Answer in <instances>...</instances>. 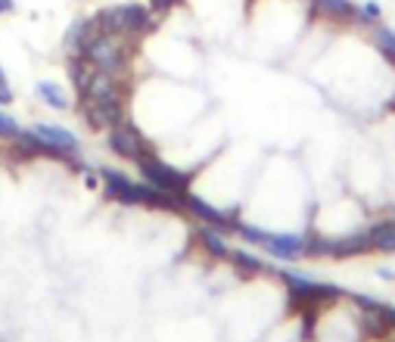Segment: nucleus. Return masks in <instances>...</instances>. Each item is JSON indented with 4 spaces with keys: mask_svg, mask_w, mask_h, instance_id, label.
I'll use <instances>...</instances> for the list:
<instances>
[{
    "mask_svg": "<svg viewBox=\"0 0 395 342\" xmlns=\"http://www.w3.org/2000/svg\"><path fill=\"white\" fill-rule=\"evenodd\" d=\"M81 56H87L97 69L112 72V75H119V78L128 66V53H125V44L119 40V34H100V32L91 34L84 50H81Z\"/></svg>",
    "mask_w": 395,
    "mask_h": 342,
    "instance_id": "nucleus-1",
    "label": "nucleus"
},
{
    "mask_svg": "<svg viewBox=\"0 0 395 342\" xmlns=\"http://www.w3.org/2000/svg\"><path fill=\"white\" fill-rule=\"evenodd\" d=\"M137 165H141V175H143V181H147L149 187L165 190V193H187L190 178L184 175V171H178V168L165 165L162 159H156L153 153L141 156V159H137Z\"/></svg>",
    "mask_w": 395,
    "mask_h": 342,
    "instance_id": "nucleus-2",
    "label": "nucleus"
},
{
    "mask_svg": "<svg viewBox=\"0 0 395 342\" xmlns=\"http://www.w3.org/2000/svg\"><path fill=\"white\" fill-rule=\"evenodd\" d=\"M109 149H112L115 156H121V159H134L137 162L141 156L149 153V143L134 125L121 121V125H115L112 131H109Z\"/></svg>",
    "mask_w": 395,
    "mask_h": 342,
    "instance_id": "nucleus-3",
    "label": "nucleus"
},
{
    "mask_svg": "<svg viewBox=\"0 0 395 342\" xmlns=\"http://www.w3.org/2000/svg\"><path fill=\"white\" fill-rule=\"evenodd\" d=\"M81 112H84L87 125L94 131H112L115 125L125 121V106L121 100H106V103H81Z\"/></svg>",
    "mask_w": 395,
    "mask_h": 342,
    "instance_id": "nucleus-4",
    "label": "nucleus"
},
{
    "mask_svg": "<svg viewBox=\"0 0 395 342\" xmlns=\"http://www.w3.org/2000/svg\"><path fill=\"white\" fill-rule=\"evenodd\" d=\"M106 100H121V81H119V75L97 69L91 84H87V90L78 97V103H106Z\"/></svg>",
    "mask_w": 395,
    "mask_h": 342,
    "instance_id": "nucleus-5",
    "label": "nucleus"
},
{
    "mask_svg": "<svg viewBox=\"0 0 395 342\" xmlns=\"http://www.w3.org/2000/svg\"><path fill=\"white\" fill-rule=\"evenodd\" d=\"M103 184H106L109 199H119L121 206H141V184H134L131 178H125L121 171L103 168Z\"/></svg>",
    "mask_w": 395,
    "mask_h": 342,
    "instance_id": "nucleus-6",
    "label": "nucleus"
},
{
    "mask_svg": "<svg viewBox=\"0 0 395 342\" xmlns=\"http://www.w3.org/2000/svg\"><path fill=\"white\" fill-rule=\"evenodd\" d=\"M184 208H190L200 221H206V224H212V228H218V230H237V212H218V208H212L206 199H200V196H184Z\"/></svg>",
    "mask_w": 395,
    "mask_h": 342,
    "instance_id": "nucleus-7",
    "label": "nucleus"
},
{
    "mask_svg": "<svg viewBox=\"0 0 395 342\" xmlns=\"http://www.w3.org/2000/svg\"><path fill=\"white\" fill-rule=\"evenodd\" d=\"M261 246L268 249L271 255H277V258H299V255H305V236H296V234H265V240H261Z\"/></svg>",
    "mask_w": 395,
    "mask_h": 342,
    "instance_id": "nucleus-8",
    "label": "nucleus"
},
{
    "mask_svg": "<svg viewBox=\"0 0 395 342\" xmlns=\"http://www.w3.org/2000/svg\"><path fill=\"white\" fill-rule=\"evenodd\" d=\"M34 131H38L53 149L69 153V156H78V137H75L72 131H66V127H60V125H34Z\"/></svg>",
    "mask_w": 395,
    "mask_h": 342,
    "instance_id": "nucleus-9",
    "label": "nucleus"
},
{
    "mask_svg": "<svg viewBox=\"0 0 395 342\" xmlns=\"http://www.w3.org/2000/svg\"><path fill=\"white\" fill-rule=\"evenodd\" d=\"M91 34H97L94 19H84V16H81V19H75L72 25L66 28V38H62V47H66L69 53H81Z\"/></svg>",
    "mask_w": 395,
    "mask_h": 342,
    "instance_id": "nucleus-10",
    "label": "nucleus"
},
{
    "mask_svg": "<svg viewBox=\"0 0 395 342\" xmlns=\"http://www.w3.org/2000/svg\"><path fill=\"white\" fill-rule=\"evenodd\" d=\"M368 249H374V240H370L368 230H364V234L336 236V240H333V255H336V258H346V255H361V252H368Z\"/></svg>",
    "mask_w": 395,
    "mask_h": 342,
    "instance_id": "nucleus-11",
    "label": "nucleus"
},
{
    "mask_svg": "<svg viewBox=\"0 0 395 342\" xmlns=\"http://www.w3.org/2000/svg\"><path fill=\"white\" fill-rule=\"evenodd\" d=\"M94 72H97V66L87 60V56H81V53L72 56V62H69V78H72L78 97L87 90V84H91V78H94Z\"/></svg>",
    "mask_w": 395,
    "mask_h": 342,
    "instance_id": "nucleus-12",
    "label": "nucleus"
},
{
    "mask_svg": "<svg viewBox=\"0 0 395 342\" xmlns=\"http://www.w3.org/2000/svg\"><path fill=\"white\" fill-rule=\"evenodd\" d=\"M121 22H125V34H143L149 28V10H143L141 3H125Z\"/></svg>",
    "mask_w": 395,
    "mask_h": 342,
    "instance_id": "nucleus-13",
    "label": "nucleus"
},
{
    "mask_svg": "<svg viewBox=\"0 0 395 342\" xmlns=\"http://www.w3.org/2000/svg\"><path fill=\"white\" fill-rule=\"evenodd\" d=\"M196 236H200V246L206 249L212 258H230V249H228V243L218 236V228H212V224H208V228H200Z\"/></svg>",
    "mask_w": 395,
    "mask_h": 342,
    "instance_id": "nucleus-14",
    "label": "nucleus"
},
{
    "mask_svg": "<svg viewBox=\"0 0 395 342\" xmlns=\"http://www.w3.org/2000/svg\"><path fill=\"white\" fill-rule=\"evenodd\" d=\"M311 3H315V10L327 13L330 19H355L358 16V7L352 0H311Z\"/></svg>",
    "mask_w": 395,
    "mask_h": 342,
    "instance_id": "nucleus-15",
    "label": "nucleus"
},
{
    "mask_svg": "<svg viewBox=\"0 0 395 342\" xmlns=\"http://www.w3.org/2000/svg\"><path fill=\"white\" fill-rule=\"evenodd\" d=\"M94 25L100 34H125V22H121V7L103 10L94 16Z\"/></svg>",
    "mask_w": 395,
    "mask_h": 342,
    "instance_id": "nucleus-16",
    "label": "nucleus"
},
{
    "mask_svg": "<svg viewBox=\"0 0 395 342\" xmlns=\"http://www.w3.org/2000/svg\"><path fill=\"white\" fill-rule=\"evenodd\" d=\"M34 94L47 103V106H53V109H69V97L62 94L56 84H50V81H40L38 88H34Z\"/></svg>",
    "mask_w": 395,
    "mask_h": 342,
    "instance_id": "nucleus-17",
    "label": "nucleus"
},
{
    "mask_svg": "<svg viewBox=\"0 0 395 342\" xmlns=\"http://www.w3.org/2000/svg\"><path fill=\"white\" fill-rule=\"evenodd\" d=\"M230 262H234L237 268L243 271V274H259V271H265V265H261L255 255L240 252V249H237V252H230Z\"/></svg>",
    "mask_w": 395,
    "mask_h": 342,
    "instance_id": "nucleus-18",
    "label": "nucleus"
},
{
    "mask_svg": "<svg viewBox=\"0 0 395 342\" xmlns=\"http://www.w3.org/2000/svg\"><path fill=\"white\" fill-rule=\"evenodd\" d=\"M376 47H380V53L395 66V34L389 32V28H376Z\"/></svg>",
    "mask_w": 395,
    "mask_h": 342,
    "instance_id": "nucleus-19",
    "label": "nucleus"
},
{
    "mask_svg": "<svg viewBox=\"0 0 395 342\" xmlns=\"http://www.w3.org/2000/svg\"><path fill=\"white\" fill-rule=\"evenodd\" d=\"M305 255H333V240L330 236H309L305 240Z\"/></svg>",
    "mask_w": 395,
    "mask_h": 342,
    "instance_id": "nucleus-20",
    "label": "nucleus"
},
{
    "mask_svg": "<svg viewBox=\"0 0 395 342\" xmlns=\"http://www.w3.org/2000/svg\"><path fill=\"white\" fill-rule=\"evenodd\" d=\"M19 131H22V127L16 125L13 115L0 112V137H10V141H16V134H19Z\"/></svg>",
    "mask_w": 395,
    "mask_h": 342,
    "instance_id": "nucleus-21",
    "label": "nucleus"
},
{
    "mask_svg": "<svg viewBox=\"0 0 395 342\" xmlns=\"http://www.w3.org/2000/svg\"><path fill=\"white\" fill-rule=\"evenodd\" d=\"M380 16H383V10H380V3H374V0H368V3L358 7V19L361 22H376Z\"/></svg>",
    "mask_w": 395,
    "mask_h": 342,
    "instance_id": "nucleus-22",
    "label": "nucleus"
},
{
    "mask_svg": "<svg viewBox=\"0 0 395 342\" xmlns=\"http://www.w3.org/2000/svg\"><path fill=\"white\" fill-rule=\"evenodd\" d=\"M174 3H178V0H149V10H153V13H168Z\"/></svg>",
    "mask_w": 395,
    "mask_h": 342,
    "instance_id": "nucleus-23",
    "label": "nucleus"
},
{
    "mask_svg": "<svg viewBox=\"0 0 395 342\" xmlns=\"http://www.w3.org/2000/svg\"><path fill=\"white\" fill-rule=\"evenodd\" d=\"M380 315L386 317L389 327H395V305H380Z\"/></svg>",
    "mask_w": 395,
    "mask_h": 342,
    "instance_id": "nucleus-24",
    "label": "nucleus"
},
{
    "mask_svg": "<svg viewBox=\"0 0 395 342\" xmlns=\"http://www.w3.org/2000/svg\"><path fill=\"white\" fill-rule=\"evenodd\" d=\"M10 103H13V90L7 84H0V106H10Z\"/></svg>",
    "mask_w": 395,
    "mask_h": 342,
    "instance_id": "nucleus-25",
    "label": "nucleus"
},
{
    "mask_svg": "<svg viewBox=\"0 0 395 342\" xmlns=\"http://www.w3.org/2000/svg\"><path fill=\"white\" fill-rule=\"evenodd\" d=\"M16 10V0H0V13H13Z\"/></svg>",
    "mask_w": 395,
    "mask_h": 342,
    "instance_id": "nucleus-26",
    "label": "nucleus"
},
{
    "mask_svg": "<svg viewBox=\"0 0 395 342\" xmlns=\"http://www.w3.org/2000/svg\"><path fill=\"white\" fill-rule=\"evenodd\" d=\"M376 274H380L383 280H395V271H389V268H380V271H376Z\"/></svg>",
    "mask_w": 395,
    "mask_h": 342,
    "instance_id": "nucleus-27",
    "label": "nucleus"
},
{
    "mask_svg": "<svg viewBox=\"0 0 395 342\" xmlns=\"http://www.w3.org/2000/svg\"><path fill=\"white\" fill-rule=\"evenodd\" d=\"M0 84H7V72L3 69H0Z\"/></svg>",
    "mask_w": 395,
    "mask_h": 342,
    "instance_id": "nucleus-28",
    "label": "nucleus"
}]
</instances>
